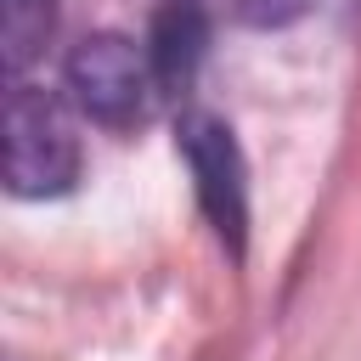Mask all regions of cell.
Listing matches in <instances>:
<instances>
[{"label":"cell","instance_id":"1","mask_svg":"<svg viewBox=\"0 0 361 361\" xmlns=\"http://www.w3.org/2000/svg\"><path fill=\"white\" fill-rule=\"evenodd\" d=\"M62 85H68L73 107L102 130H135L152 113V96H158L152 56L118 28L85 34L62 62Z\"/></svg>","mask_w":361,"mask_h":361},{"label":"cell","instance_id":"2","mask_svg":"<svg viewBox=\"0 0 361 361\" xmlns=\"http://www.w3.org/2000/svg\"><path fill=\"white\" fill-rule=\"evenodd\" d=\"M0 141H6V192L11 197H56L79 175V135L62 113L56 96L39 85L11 79L6 85V113H0Z\"/></svg>","mask_w":361,"mask_h":361},{"label":"cell","instance_id":"3","mask_svg":"<svg viewBox=\"0 0 361 361\" xmlns=\"http://www.w3.org/2000/svg\"><path fill=\"white\" fill-rule=\"evenodd\" d=\"M180 152L192 164L203 214L214 220L220 243L237 254L243 248V226H248V186H243V152L231 141V124L214 118V113H186L180 118Z\"/></svg>","mask_w":361,"mask_h":361},{"label":"cell","instance_id":"4","mask_svg":"<svg viewBox=\"0 0 361 361\" xmlns=\"http://www.w3.org/2000/svg\"><path fill=\"white\" fill-rule=\"evenodd\" d=\"M203 39H209V23L197 11V0H169L152 23V73H158V90H186L192 73H197V56H203Z\"/></svg>","mask_w":361,"mask_h":361},{"label":"cell","instance_id":"5","mask_svg":"<svg viewBox=\"0 0 361 361\" xmlns=\"http://www.w3.org/2000/svg\"><path fill=\"white\" fill-rule=\"evenodd\" d=\"M56 34V0H0V62L6 79H23Z\"/></svg>","mask_w":361,"mask_h":361},{"label":"cell","instance_id":"6","mask_svg":"<svg viewBox=\"0 0 361 361\" xmlns=\"http://www.w3.org/2000/svg\"><path fill=\"white\" fill-rule=\"evenodd\" d=\"M310 11V0H237V17L248 28H288Z\"/></svg>","mask_w":361,"mask_h":361}]
</instances>
